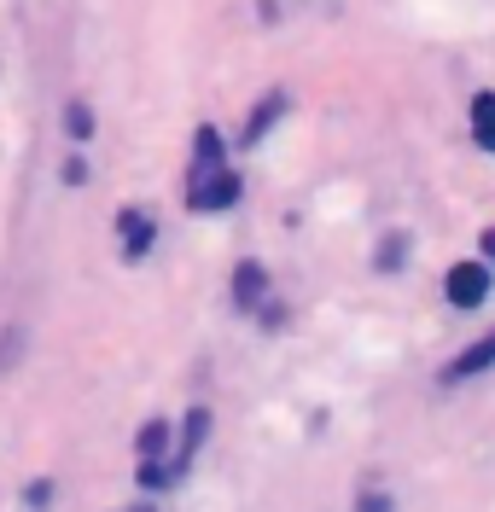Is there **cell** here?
Here are the masks:
<instances>
[{"mask_svg":"<svg viewBox=\"0 0 495 512\" xmlns=\"http://www.w3.org/2000/svg\"><path fill=\"white\" fill-rule=\"evenodd\" d=\"M187 198H193V210H204V216L228 210L233 198H239V175L222 163L216 128H198V163H193V181H187Z\"/></svg>","mask_w":495,"mask_h":512,"instance_id":"obj_1","label":"cell"},{"mask_svg":"<svg viewBox=\"0 0 495 512\" xmlns=\"http://www.w3.org/2000/svg\"><path fill=\"white\" fill-rule=\"evenodd\" d=\"M443 291H449L455 309H478V303L490 297V268H484V262H455L449 280H443Z\"/></svg>","mask_w":495,"mask_h":512,"instance_id":"obj_2","label":"cell"},{"mask_svg":"<svg viewBox=\"0 0 495 512\" xmlns=\"http://www.w3.org/2000/svg\"><path fill=\"white\" fill-rule=\"evenodd\" d=\"M472 140H478L484 152H495V94L472 99Z\"/></svg>","mask_w":495,"mask_h":512,"instance_id":"obj_3","label":"cell"},{"mask_svg":"<svg viewBox=\"0 0 495 512\" xmlns=\"http://www.w3.org/2000/svg\"><path fill=\"white\" fill-rule=\"evenodd\" d=\"M146 245H152V222H146L140 210H123V251L146 256Z\"/></svg>","mask_w":495,"mask_h":512,"instance_id":"obj_4","label":"cell"},{"mask_svg":"<svg viewBox=\"0 0 495 512\" xmlns=\"http://www.w3.org/2000/svg\"><path fill=\"white\" fill-rule=\"evenodd\" d=\"M233 297H239L245 309H257V303H263V268H257V262H245V268L233 274Z\"/></svg>","mask_w":495,"mask_h":512,"instance_id":"obj_5","label":"cell"},{"mask_svg":"<svg viewBox=\"0 0 495 512\" xmlns=\"http://www.w3.org/2000/svg\"><path fill=\"white\" fill-rule=\"evenodd\" d=\"M164 419H152V425H146V431H140V460H158V454H164Z\"/></svg>","mask_w":495,"mask_h":512,"instance_id":"obj_6","label":"cell"},{"mask_svg":"<svg viewBox=\"0 0 495 512\" xmlns=\"http://www.w3.org/2000/svg\"><path fill=\"white\" fill-rule=\"evenodd\" d=\"M274 111H280V94H274V99H263V105H257V117H251V140H257V134H263L268 123H274Z\"/></svg>","mask_w":495,"mask_h":512,"instance_id":"obj_7","label":"cell"},{"mask_svg":"<svg viewBox=\"0 0 495 512\" xmlns=\"http://www.w3.org/2000/svg\"><path fill=\"white\" fill-rule=\"evenodd\" d=\"M88 128H94V117H88V105H70V134H76V140H82V134H88Z\"/></svg>","mask_w":495,"mask_h":512,"instance_id":"obj_8","label":"cell"},{"mask_svg":"<svg viewBox=\"0 0 495 512\" xmlns=\"http://www.w3.org/2000/svg\"><path fill=\"white\" fill-rule=\"evenodd\" d=\"M484 256H490V262H495V227H490V233H484Z\"/></svg>","mask_w":495,"mask_h":512,"instance_id":"obj_9","label":"cell"},{"mask_svg":"<svg viewBox=\"0 0 495 512\" xmlns=\"http://www.w3.org/2000/svg\"><path fill=\"white\" fill-rule=\"evenodd\" d=\"M490 355H495V338H490Z\"/></svg>","mask_w":495,"mask_h":512,"instance_id":"obj_10","label":"cell"}]
</instances>
